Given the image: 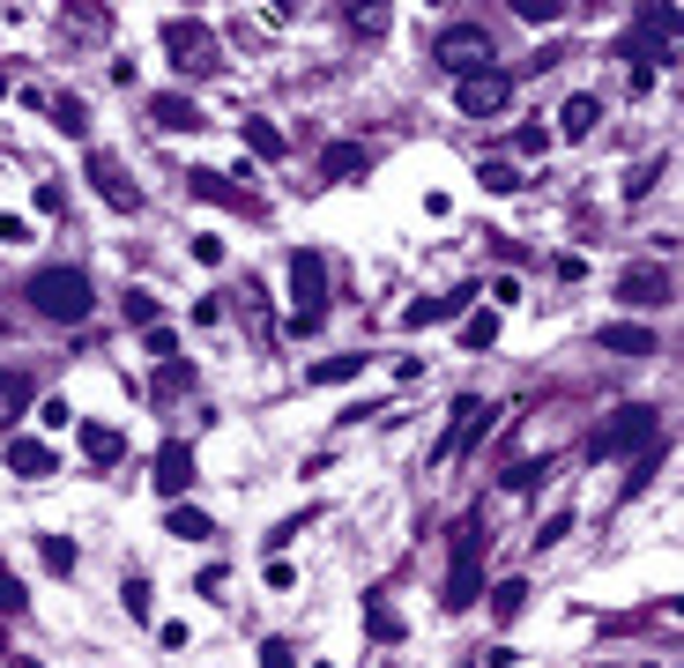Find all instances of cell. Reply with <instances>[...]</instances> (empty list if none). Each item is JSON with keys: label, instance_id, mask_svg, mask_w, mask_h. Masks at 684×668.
Wrapping results in <instances>:
<instances>
[{"label": "cell", "instance_id": "7402d4cb", "mask_svg": "<svg viewBox=\"0 0 684 668\" xmlns=\"http://www.w3.org/2000/svg\"><path fill=\"white\" fill-rule=\"evenodd\" d=\"M45 120L60 126V134H75V141L89 134V112H83V97H68V89H60V97H45Z\"/></svg>", "mask_w": 684, "mask_h": 668}, {"label": "cell", "instance_id": "5bb4252c", "mask_svg": "<svg viewBox=\"0 0 684 668\" xmlns=\"http://www.w3.org/2000/svg\"><path fill=\"white\" fill-rule=\"evenodd\" d=\"M30 409H38V386H30V372H0V438L30 417Z\"/></svg>", "mask_w": 684, "mask_h": 668}, {"label": "cell", "instance_id": "74e56055", "mask_svg": "<svg viewBox=\"0 0 684 668\" xmlns=\"http://www.w3.org/2000/svg\"><path fill=\"white\" fill-rule=\"evenodd\" d=\"M342 23H350V30H357V38H380V30H387V8H350V15H342Z\"/></svg>", "mask_w": 684, "mask_h": 668}, {"label": "cell", "instance_id": "4fadbf2b", "mask_svg": "<svg viewBox=\"0 0 684 668\" xmlns=\"http://www.w3.org/2000/svg\"><path fill=\"white\" fill-rule=\"evenodd\" d=\"M149 483H157V498H186V491H194V454H186V446H164V454H157V468H149Z\"/></svg>", "mask_w": 684, "mask_h": 668}, {"label": "cell", "instance_id": "3957f363", "mask_svg": "<svg viewBox=\"0 0 684 668\" xmlns=\"http://www.w3.org/2000/svg\"><path fill=\"white\" fill-rule=\"evenodd\" d=\"M328 320V260L313 246L291 252V334H320Z\"/></svg>", "mask_w": 684, "mask_h": 668}, {"label": "cell", "instance_id": "e0dca14e", "mask_svg": "<svg viewBox=\"0 0 684 668\" xmlns=\"http://www.w3.org/2000/svg\"><path fill=\"white\" fill-rule=\"evenodd\" d=\"M320 171H328V178H365V171H372V149H357V141H328Z\"/></svg>", "mask_w": 684, "mask_h": 668}, {"label": "cell", "instance_id": "d590c367", "mask_svg": "<svg viewBox=\"0 0 684 668\" xmlns=\"http://www.w3.org/2000/svg\"><path fill=\"white\" fill-rule=\"evenodd\" d=\"M23 609H30V586L15 572H0V617H23Z\"/></svg>", "mask_w": 684, "mask_h": 668}, {"label": "cell", "instance_id": "ba28073f", "mask_svg": "<svg viewBox=\"0 0 684 668\" xmlns=\"http://www.w3.org/2000/svg\"><path fill=\"white\" fill-rule=\"evenodd\" d=\"M454 112H469V120H499V112H513V75L506 67L462 75V83H454Z\"/></svg>", "mask_w": 684, "mask_h": 668}, {"label": "cell", "instance_id": "f6af8a7d", "mask_svg": "<svg viewBox=\"0 0 684 668\" xmlns=\"http://www.w3.org/2000/svg\"><path fill=\"white\" fill-rule=\"evenodd\" d=\"M8 668H38V661H8Z\"/></svg>", "mask_w": 684, "mask_h": 668}, {"label": "cell", "instance_id": "5b68a950", "mask_svg": "<svg viewBox=\"0 0 684 668\" xmlns=\"http://www.w3.org/2000/svg\"><path fill=\"white\" fill-rule=\"evenodd\" d=\"M499 423V401H484V394H462L454 401V417H447V431H439V468H454V460H469L476 446H484V431Z\"/></svg>", "mask_w": 684, "mask_h": 668}, {"label": "cell", "instance_id": "e575fe53", "mask_svg": "<svg viewBox=\"0 0 684 668\" xmlns=\"http://www.w3.org/2000/svg\"><path fill=\"white\" fill-rule=\"evenodd\" d=\"M38 557H45V572H75V543H68V535H45Z\"/></svg>", "mask_w": 684, "mask_h": 668}, {"label": "cell", "instance_id": "836d02e7", "mask_svg": "<svg viewBox=\"0 0 684 668\" xmlns=\"http://www.w3.org/2000/svg\"><path fill=\"white\" fill-rule=\"evenodd\" d=\"M239 305H246V320H254V342H268V290H260V283H246V290H239Z\"/></svg>", "mask_w": 684, "mask_h": 668}, {"label": "cell", "instance_id": "f1b7e54d", "mask_svg": "<svg viewBox=\"0 0 684 668\" xmlns=\"http://www.w3.org/2000/svg\"><path fill=\"white\" fill-rule=\"evenodd\" d=\"M476 171H484V186H491V194H513V186H528V171H513L506 157H484Z\"/></svg>", "mask_w": 684, "mask_h": 668}, {"label": "cell", "instance_id": "484cf974", "mask_svg": "<svg viewBox=\"0 0 684 668\" xmlns=\"http://www.w3.org/2000/svg\"><path fill=\"white\" fill-rule=\"evenodd\" d=\"M499 342V312L484 305V312H462V349H491Z\"/></svg>", "mask_w": 684, "mask_h": 668}, {"label": "cell", "instance_id": "52a82bcc", "mask_svg": "<svg viewBox=\"0 0 684 668\" xmlns=\"http://www.w3.org/2000/svg\"><path fill=\"white\" fill-rule=\"evenodd\" d=\"M431 52H439V67H447L454 83H462V75H484V67H499V45H491L484 23H447Z\"/></svg>", "mask_w": 684, "mask_h": 668}, {"label": "cell", "instance_id": "83f0119b", "mask_svg": "<svg viewBox=\"0 0 684 668\" xmlns=\"http://www.w3.org/2000/svg\"><path fill=\"white\" fill-rule=\"evenodd\" d=\"M521 609H528V580H499V586H491V617H506V624H513Z\"/></svg>", "mask_w": 684, "mask_h": 668}, {"label": "cell", "instance_id": "b9f144b4", "mask_svg": "<svg viewBox=\"0 0 684 668\" xmlns=\"http://www.w3.org/2000/svg\"><path fill=\"white\" fill-rule=\"evenodd\" d=\"M38 417L52 423V431H60V423H75V401H60V394H45V401H38Z\"/></svg>", "mask_w": 684, "mask_h": 668}, {"label": "cell", "instance_id": "d6a6232c", "mask_svg": "<svg viewBox=\"0 0 684 668\" xmlns=\"http://www.w3.org/2000/svg\"><path fill=\"white\" fill-rule=\"evenodd\" d=\"M305 528H313V512H291V520H276V528H268V557H276V549H291Z\"/></svg>", "mask_w": 684, "mask_h": 668}, {"label": "cell", "instance_id": "ffe728a7", "mask_svg": "<svg viewBox=\"0 0 684 668\" xmlns=\"http://www.w3.org/2000/svg\"><path fill=\"white\" fill-rule=\"evenodd\" d=\"M246 149H254L260 164H283L291 141H283V126H276V120H260V112H254V120H246Z\"/></svg>", "mask_w": 684, "mask_h": 668}, {"label": "cell", "instance_id": "9a60e30c", "mask_svg": "<svg viewBox=\"0 0 684 668\" xmlns=\"http://www.w3.org/2000/svg\"><path fill=\"white\" fill-rule=\"evenodd\" d=\"M8 468H15L23 483H45L60 460H52V446H45V438H8Z\"/></svg>", "mask_w": 684, "mask_h": 668}, {"label": "cell", "instance_id": "603a6c76", "mask_svg": "<svg viewBox=\"0 0 684 668\" xmlns=\"http://www.w3.org/2000/svg\"><path fill=\"white\" fill-rule=\"evenodd\" d=\"M357 372H365V349H342V357L313 364V386H342V379H357Z\"/></svg>", "mask_w": 684, "mask_h": 668}, {"label": "cell", "instance_id": "60d3db41", "mask_svg": "<svg viewBox=\"0 0 684 668\" xmlns=\"http://www.w3.org/2000/svg\"><path fill=\"white\" fill-rule=\"evenodd\" d=\"M223 580H231V572H223V557H216V565H201V572H194V594H209V602H216V594H223Z\"/></svg>", "mask_w": 684, "mask_h": 668}, {"label": "cell", "instance_id": "1f68e13d", "mask_svg": "<svg viewBox=\"0 0 684 668\" xmlns=\"http://www.w3.org/2000/svg\"><path fill=\"white\" fill-rule=\"evenodd\" d=\"M513 149H521V157H543V149H551V126H543V120H521V126H513Z\"/></svg>", "mask_w": 684, "mask_h": 668}, {"label": "cell", "instance_id": "30bf717a", "mask_svg": "<svg viewBox=\"0 0 684 668\" xmlns=\"http://www.w3.org/2000/svg\"><path fill=\"white\" fill-rule=\"evenodd\" d=\"M89 186H97V201H105V209H120V215L142 209V186L127 178V164H120V157H89Z\"/></svg>", "mask_w": 684, "mask_h": 668}, {"label": "cell", "instance_id": "d4e9b609", "mask_svg": "<svg viewBox=\"0 0 684 668\" xmlns=\"http://www.w3.org/2000/svg\"><path fill=\"white\" fill-rule=\"evenodd\" d=\"M365 631H372L380 646H394V639H402V617L387 609V594H365Z\"/></svg>", "mask_w": 684, "mask_h": 668}, {"label": "cell", "instance_id": "4316f807", "mask_svg": "<svg viewBox=\"0 0 684 668\" xmlns=\"http://www.w3.org/2000/svg\"><path fill=\"white\" fill-rule=\"evenodd\" d=\"M120 312H127V327H142V334L164 327V312H157V297H149V290H127V297H120Z\"/></svg>", "mask_w": 684, "mask_h": 668}, {"label": "cell", "instance_id": "8fae6325", "mask_svg": "<svg viewBox=\"0 0 684 668\" xmlns=\"http://www.w3.org/2000/svg\"><path fill=\"white\" fill-rule=\"evenodd\" d=\"M186 186L216 201V209H239V215H260V194L254 186H239V178H223V171H186Z\"/></svg>", "mask_w": 684, "mask_h": 668}, {"label": "cell", "instance_id": "d6986e66", "mask_svg": "<svg viewBox=\"0 0 684 668\" xmlns=\"http://www.w3.org/2000/svg\"><path fill=\"white\" fill-rule=\"evenodd\" d=\"M83 454H89V468H112V460H127V438H120L112 423H89V431H83Z\"/></svg>", "mask_w": 684, "mask_h": 668}, {"label": "cell", "instance_id": "f546056e", "mask_svg": "<svg viewBox=\"0 0 684 668\" xmlns=\"http://www.w3.org/2000/svg\"><path fill=\"white\" fill-rule=\"evenodd\" d=\"M157 394H194V364H186V357H164V364H157Z\"/></svg>", "mask_w": 684, "mask_h": 668}, {"label": "cell", "instance_id": "44dd1931", "mask_svg": "<svg viewBox=\"0 0 684 668\" xmlns=\"http://www.w3.org/2000/svg\"><path fill=\"white\" fill-rule=\"evenodd\" d=\"M596 342L610 349V357H655V334H647V327H633V320H625V327H602Z\"/></svg>", "mask_w": 684, "mask_h": 668}, {"label": "cell", "instance_id": "bcb514c9", "mask_svg": "<svg viewBox=\"0 0 684 668\" xmlns=\"http://www.w3.org/2000/svg\"><path fill=\"white\" fill-rule=\"evenodd\" d=\"M0 97H8V75H0Z\"/></svg>", "mask_w": 684, "mask_h": 668}, {"label": "cell", "instance_id": "4dcf8cb0", "mask_svg": "<svg viewBox=\"0 0 684 668\" xmlns=\"http://www.w3.org/2000/svg\"><path fill=\"white\" fill-rule=\"evenodd\" d=\"M120 602H127L134 624H149V580H142V572H127V580H120Z\"/></svg>", "mask_w": 684, "mask_h": 668}, {"label": "cell", "instance_id": "277c9868", "mask_svg": "<svg viewBox=\"0 0 684 668\" xmlns=\"http://www.w3.org/2000/svg\"><path fill=\"white\" fill-rule=\"evenodd\" d=\"M640 446H655V409H647V401H625V409H610V417L596 423L588 460H625V454H640Z\"/></svg>", "mask_w": 684, "mask_h": 668}, {"label": "cell", "instance_id": "6da1fadb", "mask_svg": "<svg viewBox=\"0 0 684 668\" xmlns=\"http://www.w3.org/2000/svg\"><path fill=\"white\" fill-rule=\"evenodd\" d=\"M484 557H491V520L484 512H462L454 520V565H447V586H439V609L447 617H462V609H476L484 602Z\"/></svg>", "mask_w": 684, "mask_h": 668}, {"label": "cell", "instance_id": "2e32d148", "mask_svg": "<svg viewBox=\"0 0 684 668\" xmlns=\"http://www.w3.org/2000/svg\"><path fill=\"white\" fill-rule=\"evenodd\" d=\"M596 120H602L596 97H565V104H558V134H565V141H588V134H596Z\"/></svg>", "mask_w": 684, "mask_h": 668}, {"label": "cell", "instance_id": "7c38bea8", "mask_svg": "<svg viewBox=\"0 0 684 668\" xmlns=\"http://www.w3.org/2000/svg\"><path fill=\"white\" fill-rule=\"evenodd\" d=\"M149 126H157V134H201V104L179 97V89H164V97H149Z\"/></svg>", "mask_w": 684, "mask_h": 668}, {"label": "cell", "instance_id": "ab89813d", "mask_svg": "<svg viewBox=\"0 0 684 668\" xmlns=\"http://www.w3.org/2000/svg\"><path fill=\"white\" fill-rule=\"evenodd\" d=\"M260 668H298V654H291V639H260Z\"/></svg>", "mask_w": 684, "mask_h": 668}, {"label": "cell", "instance_id": "ac0fdd59", "mask_svg": "<svg viewBox=\"0 0 684 668\" xmlns=\"http://www.w3.org/2000/svg\"><path fill=\"white\" fill-rule=\"evenodd\" d=\"M551 468H558V460H506V468H499V491H513V498H528L536 483H551Z\"/></svg>", "mask_w": 684, "mask_h": 668}, {"label": "cell", "instance_id": "7bdbcfd3", "mask_svg": "<svg viewBox=\"0 0 684 668\" xmlns=\"http://www.w3.org/2000/svg\"><path fill=\"white\" fill-rule=\"evenodd\" d=\"M149 357H157V364H164V357H179V334H171V327H149Z\"/></svg>", "mask_w": 684, "mask_h": 668}, {"label": "cell", "instance_id": "8992f818", "mask_svg": "<svg viewBox=\"0 0 684 668\" xmlns=\"http://www.w3.org/2000/svg\"><path fill=\"white\" fill-rule=\"evenodd\" d=\"M164 60L179 67V75H216V67H223V45H216L209 23L171 15V23H164Z\"/></svg>", "mask_w": 684, "mask_h": 668}, {"label": "cell", "instance_id": "7a4b0ae2", "mask_svg": "<svg viewBox=\"0 0 684 668\" xmlns=\"http://www.w3.org/2000/svg\"><path fill=\"white\" fill-rule=\"evenodd\" d=\"M23 297H30V312L38 320H52V327H83L89 312H97V283H89L83 268H38L30 283H23Z\"/></svg>", "mask_w": 684, "mask_h": 668}, {"label": "cell", "instance_id": "9c48e42d", "mask_svg": "<svg viewBox=\"0 0 684 668\" xmlns=\"http://www.w3.org/2000/svg\"><path fill=\"white\" fill-rule=\"evenodd\" d=\"M618 297H625V305H640V312H662V305L677 297V275H670L662 260H640V268H625V275H618Z\"/></svg>", "mask_w": 684, "mask_h": 668}, {"label": "cell", "instance_id": "ee69618b", "mask_svg": "<svg viewBox=\"0 0 684 668\" xmlns=\"http://www.w3.org/2000/svg\"><path fill=\"white\" fill-rule=\"evenodd\" d=\"M23 238H30V223L23 215H0V246H23Z\"/></svg>", "mask_w": 684, "mask_h": 668}, {"label": "cell", "instance_id": "cb8c5ba5", "mask_svg": "<svg viewBox=\"0 0 684 668\" xmlns=\"http://www.w3.org/2000/svg\"><path fill=\"white\" fill-rule=\"evenodd\" d=\"M164 528L179 535V543H209V535H216V520H209V512H194V505H171Z\"/></svg>", "mask_w": 684, "mask_h": 668}, {"label": "cell", "instance_id": "f35d334b", "mask_svg": "<svg viewBox=\"0 0 684 668\" xmlns=\"http://www.w3.org/2000/svg\"><path fill=\"white\" fill-rule=\"evenodd\" d=\"M565 535H573V512H551V520L536 528V549H558V543H565Z\"/></svg>", "mask_w": 684, "mask_h": 668}, {"label": "cell", "instance_id": "8d00e7d4", "mask_svg": "<svg viewBox=\"0 0 684 668\" xmlns=\"http://www.w3.org/2000/svg\"><path fill=\"white\" fill-rule=\"evenodd\" d=\"M513 15H521V23H558L565 0H513Z\"/></svg>", "mask_w": 684, "mask_h": 668}]
</instances>
